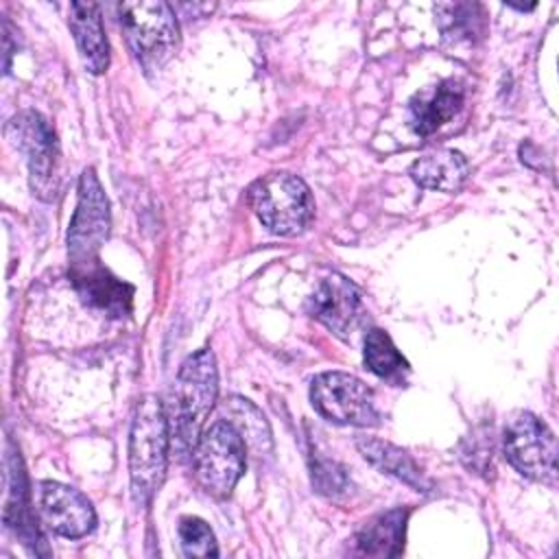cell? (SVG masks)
<instances>
[{
    "label": "cell",
    "instance_id": "obj_22",
    "mask_svg": "<svg viewBox=\"0 0 559 559\" xmlns=\"http://www.w3.org/2000/svg\"><path fill=\"white\" fill-rule=\"evenodd\" d=\"M312 485L319 493L325 496H336L343 493L347 489V478L343 474V469L325 459H317L312 463Z\"/></svg>",
    "mask_w": 559,
    "mask_h": 559
},
{
    "label": "cell",
    "instance_id": "obj_7",
    "mask_svg": "<svg viewBox=\"0 0 559 559\" xmlns=\"http://www.w3.org/2000/svg\"><path fill=\"white\" fill-rule=\"evenodd\" d=\"M314 411L334 421L349 426H378L380 413L373 391L356 376L345 371L319 373L310 384Z\"/></svg>",
    "mask_w": 559,
    "mask_h": 559
},
{
    "label": "cell",
    "instance_id": "obj_1",
    "mask_svg": "<svg viewBox=\"0 0 559 559\" xmlns=\"http://www.w3.org/2000/svg\"><path fill=\"white\" fill-rule=\"evenodd\" d=\"M218 395V369L214 354L203 347L190 354L175 380L166 406L170 448L179 461H188L201 439L203 424Z\"/></svg>",
    "mask_w": 559,
    "mask_h": 559
},
{
    "label": "cell",
    "instance_id": "obj_5",
    "mask_svg": "<svg viewBox=\"0 0 559 559\" xmlns=\"http://www.w3.org/2000/svg\"><path fill=\"white\" fill-rule=\"evenodd\" d=\"M192 461L203 491L214 498H227L245 474V439L231 421L218 419L201 435Z\"/></svg>",
    "mask_w": 559,
    "mask_h": 559
},
{
    "label": "cell",
    "instance_id": "obj_18",
    "mask_svg": "<svg viewBox=\"0 0 559 559\" xmlns=\"http://www.w3.org/2000/svg\"><path fill=\"white\" fill-rule=\"evenodd\" d=\"M365 365L378 378L391 384H404L411 373L408 360L397 352L391 336L384 330H369L365 336Z\"/></svg>",
    "mask_w": 559,
    "mask_h": 559
},
{
    "label": "cell",
    "instance_id": "obj_17",
    "mask_svg": "<svg viewBox=\"0 0 559 559\" xmlns=\"http://www.w3.org/2000/svg\"><path fill=\"white\" fill-rule=\"evenodd\" d=\"M356 445H358L360 454L371 465L382 469L384 474L395 476L397 480L406 483L415 491H428L430 489V480L424 476V472L417 467V463L413 461V456L406 450L393 445L391 441H382V439H376V437H358Z\"/></svg>",
    "mask_w": 559,
    "mask_h": 559
},
{
    "label": "cell",
    "instance_id": "obj_9",
    "mask_svg": "<svg viewBox=\"0 0 559 559\" xmlns=\"http://www.w3.org/2000/svg\"><path fill=\"white\" fill-rule=\"evenodd\" d=\"M109 201L94 173L85 168L79 179V201L68 229V262L83 264L98 260V251L109 236Z\"/></svg>",
    "mask_w": 559,
    "mask_h": 559
},
{
    "label": "cell",
    "instance_id": "obj_13",
    "mask_svg": "<svg viewBox=\"0 0 559 559\" xmlns=\"http://www.w3.org/2000/svg\"><path fill=\"white\" fill-rule=\"evenodd\" d=\"M465 87L456 79L441 81L430 94L411 100V127L417 135H430L450 122L463 107Z\"/></svg>",
    "mask_w": 559,
    "mask_h": 559
},
{
    "label": "cell",
    "instance_id": "obj_14",
    "mask_svg": "<svg viewBox=\"0 0 559 559\" xmlns=\"http://www.w3.org/2000/svg\"><path fill=\"white\" fill-rule=\"evenodd\" d=\"M70 31L81 52L83 66L92 74H103L109 66V44L103 28L100 7L94 2H72Z\"/></svg>",
    "mask_w": 559,
    "mask_h": 559
},
{
    "label": "cell",
    "instance_id": "obj_16",
    "mask_svg": "<svg viewBox=\"0 0 559 559\" xmlns=\"http://www.w3.org/2000/svg\"><path fill=\"white\" fill-rule=\"evenodd\" d=\"M406 509H391L380 513L362 524L356 533L354 544L356 552L367 557H397L404 550V533H406Z\"/></svg>",
    "mask_w": 559,
    "mask_h": 559
},
{
    "label": "cell",
    "instance_id": "obj_15",
    "mask_svg": "<svg viewBox=\"0 0 559 559\" xmlns=\"http://www.w3.org/2000/svg\"><path fill=\"white\" fill-rule=\"evenodd\" d=\"M469 175L467 159L452 148H439L421 155L411 166V177L417 186L437 192H456Z\"/></svg>",
    "mask_w": 559,
    "mask_h": 559
},
{
    "label": "cell",
    "instance_id": "obj_2",
    "mask_svg": "<svg viewBox=\"0 0 559 559\" xmlns=\"http://www.w3.org/2000/svg\"><path fill=\"white\" fill-rule=\"evenodd\" d=\"M170 450V428L166 406L157 395H144L133 413L129 435L131 493L146 507L159 489Z\"/></svg>",
    "mask_w": 559,
    "mask_h": 559
},
{
    "label": "cell",
    "instance_id": "obj_21",
    "mask_svg": "<svg viewBox=\"0 0 559 559\" xmlns=\"http://www.w3.org/2000/svg\"><path fill=\"white\" fill-rule=\"evenodd\" d=\"M179 539L186 557H216L218 546L205 520L188 515L179 522Z\"/></svg>",
    "mask_w": 559,
    "mask_h": 559
},
{
    "label": "cell",
    "instance_id": "obj_20",
    "mask_svg": "<svg viewBox=\"0 0 559 559\" xmlns=\"http://www.w3.org/2000/svg\"><path fill=\"white\" fill-rule=\"evenodd\" d=\"M474 11H478L476 4H437L435 15L439 20L441 33L450 39H472L480 31V15L476 17Z\"/></svg>",
    "mask_w": 559,
    "mask_h": 559
},
{
    "label": "cell",
    "instance_id": "obj_6",
    "mask_svg": "<svg viewBox=\"0 0 559 559\" xmlns=\"http://www.w3.org/2000/svg\"><path fill=\"white\" fill-rule=\"evenodd\" d=\"M507 461L526 478L552 485L557 478V439L552 430L528 411L513 413L502 432Z\"/></svg>",
    "mask_w": 559,
    "mask_h": 559
},
{
    "label": "cell",
    "instance_id": "obj_4",
    "mask_svg": "<svg viewBox=\"0 0 559 559\" xmlns=\"http://www.w3.org/2000/svg\"><path fill=\"white\" fill-rule=\"evenodd\" d=\"M124 37L144 70L162 68L179 46V24L170 4L162 0L118 4Z\"/></svg>",
    "mask_w": 559,
    "mask_h": 559
},
{
    "label": "cell",
    "instance_id": "obj_11",
    "mask_svg": "<svg viewBox=\"0 0 559 559\" xmlns=\"http://www.w3.org/2000/svg\"><path fill=\"white\" fill-rule=\"evenodd\" d=\"M39 515L59 535L79 539L96 526V511L92 502L74 487L63 483H39Z\"/></svg>",
    "mask_w": 559,
    "mask_h": 559
},
{
    "label": "cell",
    "instance_id": "obj_8",
    "mask_svg": "<svg viewBox=\"0 0 559 559\" xmlns=\"http://www.w3.org/2000/svg\"><path fill=\"white\" fill-rule=\"evenodd\" d=\"M7 140L26 155L31 188L39 199L57 194V140L48 120L37 111H20L4 127Z\"/></svg>",
    "mask_w": 559,
    "mask_h": 559
},
{
    "label": "cell",
    "instance_id": "obj_3",
    "mask_svg": "<svg viewBox=\"0 0 559 559\" xmlns=\"http://www.w3.org/2000/svg\"><path fill=\"white\" fill-rule=\"evenodd\" d=\"M249 205L260 223L277 236L301 234L314 214V201L304 179L275 170L255 179L249 188Z\"/></svg>",
    "mask_w": 559,
    "mask_h": 559
},
{
    "label": "cell",
    "instance_id": "obj_12",
    "mask_svg": "<svg viewBox=\"0 0 559 559\" xmlns=\"http://www.w3.org/2000/svg\"><path fill=\"white\" fill-rule=\"evenodd\" d=\"M68 275L79 293V297L109 317H124L131 312L133 286L116 277L103 262L92 260L83 264H70Z\"/></svg>",
    "mask_w": 559,
    "mask_h": 559
},
{
    "label": "cell",
    "instance_id": "obj_10",
    "mask_svg": "<svg viewBox=\"0 0 559 559\" xmlns=\"http://www.w3.org/2000/svg\"><path fill=\"white\" fill-rule=\"evenodd\" d=\"M306 310L341 338H347L365 314L360 290L341 273H330L319 280L306 301Z\"/></svg>",
    "mask_w": 559,
    "mask_h": 559
},
{
    "label": "cell",
    "instance_id": "obj_19",
    "mask_svg": "<svg viewBox=\"0 0 559 559\" xmlns=\"http://www.w3.org/2000/svg\"><path fill=\"white\" fill-rule=\"evenodd\" d=\"M229 413L236 421H231L238 432L242 435V439L253 445L258 452H266L271 450V430L269 424L264 421L262 413L242 397H231L229 400Z\"/></svg>",
    "mask_w": 559,
    "mask_h": 559
}]
</instances>
